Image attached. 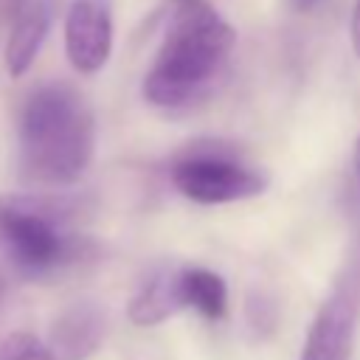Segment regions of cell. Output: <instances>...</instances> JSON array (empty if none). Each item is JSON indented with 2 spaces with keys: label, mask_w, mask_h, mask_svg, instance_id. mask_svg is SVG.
<instances>
[{
  "label": "cell",
  "mask_w": 360,
  "mask_h": 360,
  "mask_svg": "<svg viewBox=\"0 0 360 360\" xmlns=\"http://www.w3.org/2000/svg\"><path fill=\"white\" fill-rule=\"evenodd\" d=\"M0 295H3V278H0Z\"/></svg>",
  "instance_id": "e0dca14e"
},
{
  "label": "cell",
  "mask_w": 360,
  "mask_h": 360,
  "mask_svg": "<svg viewBox=\"0 0 360 360\" xmlns=\"http://www.w3.org/2000/svg\"><path fill=\"white\" fill-rule=\"evenodd\" d=\"M0 3H3L6 14H8L11 20H14V17H17V14H20V11H22V8H25V6L31 3V0H0Z\"/></svg>",
  "instance_id": "4fadbf2b"
},
{
  "label": "cell",
  "mask_w": 360,
  "mask_h": 360,
  "mask_svg": "<svg viewBox=\"0 0 360 360\" xmlns=\"http://www.w3.org/2000/svg\"><path fill=\"white\" fill-rule=\"evenodd\" d=\"M360 309V276L349 273L318 307L298 360H349Z\"/></svg>",
  "instance_id": "5b68a950"
},
{
  "label": "cell",
  "mask_w": 360,
  "mask_h": 360,
  "mask_svg": "<svg viewBox=\"0 0 360 360\" xmlns=\"http://www.w3.org/2000/svg\"><path fill=\"white\" fill-rule=\"evenodd\" d=\"M65 53L73 70L98 73L112 53V17L101 0H73L65 14Z\"/></svg>",
  "instance_id": "8992f818"
},
{
  "label": "cell",
  "mask_w": 360,
  "mask_h": 360,
  "mask_svg": "<svg viewBox=\"0 0 360 360\" xmlns=\"http://www.w3.org/2000/svg\"><path fill=\"white\" fill-rule=\"evenodd\" d=\"M0 360H56L48 343L34 338L31 332H11L0 343Z\"/></svg>",
  "instance_id": "8fae6325"
},
{
  "label": "cell",
  "mask_w": 360,
  "mask_h": 360,
  "mask_svg": "<svg viewBox=\"0 0 360 360\" xmlns=\"http://www.w3.org/2000/svg\"><path fill=\"white\" fill-rule=\"evenodd\" d=\"M186 307L183 267H160L132 295L127 315L135 326H158Z\"/></svg>",
  "instance_id": "ba28073f"
},
{
  "label": "cell",
  "mask_w": 360,
  "mask_h": 360,
  "mask_svg": "<svg viewBox=\"0 0 360 360\" xmlns=\"http://www.w3.org/2000/svg\"><path fill=\"white\" fill-rule=\"evenodd\" d=\"M96 152V118L84 96L53 82L34 90L20 118L22 177L42 186L76 183Z\"/></svg>",
  "instance_id": "6da1fadb"
},
{
  "label": "cell",
  "mask_w": 360,
  "mask_h": 360,
  "mask_svg": "<svg viewBox=\"0 0 360 360\" xmlns=\"http://www.w3.org/2000/svg\"><path fill=\"white\" fill-rule=\"evenodd\" d=\"M51 25V14L48 6L39 0H31L14 20H11V34L6 39V51H3V62H6V73L11 79H20L28 73V68L34 65L45 34Z\"/></svg>",
  "instance_id": "9c48e42d"
},
{
  "label": "cell",
  "mask_w": 360,
  "mask_h": 360,
  "mask_svg": "<svg viewBox=\"0 0 360 360\" xmlns=\"http://www.w3.org/2000/svg\"><path fill=\"white\" fill-rule=\"evenodd\" d=\"M183 290H186V304L202 312L205 318L217 321L228 309V287L222 276L205 267H183Z\"/></svg>",
  "instance_id": "30bf717a"
},
{
  "label": "cell",
  "mask_w": 360,
  "mask_h": 360,
  "mask_svg": "<svg viewBox=\"0 0 360 360\" xmlns=\"http://www.w3.org/2000/svg\"><path fill=\"white\" fill-rule=\"evenodd\" d=\"M107 312L93 301H76L62 309L48 335V349L56 360H87L104 340Z\"/></svg>",
  "instance_id": "52a82bcc"
},
{
  "label": "cell",
  "mask_w": 360,
  "mask_h": 360,
  "mask_svg": "<svg viewBox=\"0 0 360 360\" xmlns=\"http://www.w3.org/2000/svg\"><path fill=\"white\" fill-rule=\"evenodd\" d=\"M290 3H292L298 11H309V8H315V6H318V0H290Z\"/></svg>",
  "instance_id": "5bb4252c"
},
{
  "label": "cell",
  "mask_w": 360,
  "mask_h": 360,
  "mask_svg": "<svg viewBox=\"0 0 360 360\" xmlns=\"http://www.w3.org/2000/svg\"><path fill=\"white\" fill-rule=\"evenodd\" d=\"M349 34H352V51H354V56L360 59V0H354V8H352V25H349Z\"/></svg>",
  "instance_id": "7c38bea8"
},
{
  "label": "cell",
  "mask_w": 360,
  "mask_h": 360,
  "mask_svg": "<svg viewBox=\"0 0 360 360\" xmlns=\"http://www.w3.org/2000/svg\"><path fill=\"white\" fill-rule=\"evenodd\" d=\"M172 186L202 205L236 202L262 194L270 183L264 169L242 160V155L228 143H194L174 158L169 169Z\"/></svg>",
  "instance_id": "277c9868"
},
{
  "label": "cell",
  "mask_w": 360,
  "mask_h": 360,
  "mask_svg": "<svg viewBox=\"0 0 360 360\" xmlns=\"http://www.w3.org/2000/svg\"><path fill=\"white\" fill-rule=\"evenodd\" d=\"M172 3H174V8H177V6H188V3H197V0H172Z\"/></svg>",
  "instance_id": "2e32d148"
},
{
  "label": "cell",
  "mask_w": 360,
  "mask_h": 360,
  "mask_svg": "<svg viewBox=\"0 0 360 360\" xmlns=\"http://www.w3.org/2000/svg\"><path fill=\"white\" fill-rule=\"evenodd\" d=\"M73 211L68 197H0V253L22 276H48L73 264L90 250L84 236L62 228Z\"/></svg>",
  "instance_id": "3957f363"
},
{
  "label": "cell",
  "mask_w": 360,
  "mask_h": 360,
  "mask_svg": "<svg viewBox=\"0 0 360 360\" xmlns=\"http://www.w3.org/2000/svg\"><path fill=\"white\" fill-rule=\"evenodd\" d=\"M233 45L236 31L205 0L177 6L152 68L143 73V98L155 107L191 101L217 76Z\"/></svg>",
  "instance_id": "7a4b0ae2"
},
{
  "label": "cell",
  "mask_w": 360,
  "mask_h": 360,
  "mask_svg": "<svg viewBox=\"0 0 360 360\" xmlns=\"http://www.w3.org/2000/svg\"><path fill=\"white\" fill-rule=\"evenodd\" d=\"M354 172H357V177H360V135H357V141H354Z\"/></svg>",
  "instance_id": "9a60e30c"
}]
</instances>
